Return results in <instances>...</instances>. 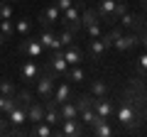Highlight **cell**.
<instances>
[{
    "mask_svg": "<svg viewBox=\"0 0 147 137\" xmlns=\"http://www.w3.org/2000/svg\"><path fill=\"white\" fill-rule=\"evenodd\" d=\"M108 34L113 39V49H118V52H130L132 47H137V34H123L120 27H113Z\"/></svg>",
    "mask_w": 147,
    "mask_h": 137,
    "instance_id": "6da1fadb",
    "label": "cell"
},
{
    "mask_svg": "<svg viewBox=\"0 0 147 137\" xmlns=\"http://www.w3.org/2000/svg\"><path fill=\"white\" fill-rule=\"evenodd\" d=\"M66 68H69V64H66V59H64L61 52H52V54H49V59L44 61V71L52 74V76H57V79H64Z\"/></svg>",
    "mask_w": 147,
    "mask_h": 137,
    "instance_id": "7a4b0ae2",
    "label": "cell"
},
{
    "mask_svg": "<svg viewBox=\"0 0 147 137\" xmlns=\"http://www.w3.org/2000/svg\"><path fill=\"white\" fill-rule=\"evenodd\" d=\"M84 7H86V0H74L71 7L61 12V20H59V25L69 27V30H74V32H79V30H76V22H79V15H81V10H84Z\"/></svg>",
    "mask_w": 147,
    "mask_h": 137,
    "instance_id": "3957f363",
    "label": "cell"
},
{
    "mask_svg": "<svg viewBox=\"0 0 147 137\" xmlns=\"http://www.w3.org/2000/svg\"><path fill=\"white\" fill-rule=\"evenodd\" d=\"M57 76H52V74H47V71H42V76L34 81V86H37V95L42 100H49L52 98V93H54V86H57Z\"/></svg>",
    "mask_w": 147,
    "mask_h": 137,
    "instance_id": "277c9868",
    "label": "cell"
},
{
    "mask_svg": "<svg viewBox=\"0 0 147 137\" xmlns=\"http://www.w3.org/2000/svg\"><path fill=\"white\" fill-rule=\"evenodd\" d=\"M20 76H22V81H25V86H30V83H34V81L42 76V66L37 64V59H30V61H25L20 66Z\"/></svg>",
    "mask_w": 147,
    "mask_h": 137,
    "instance_id": "5b68a950",
    "label": "cell"
},
{
    "mask_svg": "<svg viewBox=\"0 0 147 137\" xmlns=\"http://www.w3.org/2000/svg\"><path fill=\"white\" fill-rule=\"evenodd\" d=\"M17 49H20L22 54H27L30 59H39V56H42V52H44V47L39 44V39H37V37H25Z\"/></svg>",
    "mask_w": 147,
    "mask_h": 137,
    "instance_id": "8992f818",
    "label": "cell"
},
{
    "mask_svg": "<svg viewBox=\"0 0 147 137\" xmlns=\"http://www.w3.org/2000/svg\"><path fill=\"white\" fill-rule=\"evenodd\" d=\"M39 44H42L44 49H49V52H61V44H59L57 39V32L52 30V27H42V32H39Z\"/></svg>",
    "mask_w": 147,
    "mask_h": 137,
    "instance_id": "52a82bcc",
    "label": "cell"
},
{
    "mask_svg": "<svg viewBox=\"0 0 147 137\" xmlns=\"http://www.w3.org/2000/svg\"><path fill=\"white\" fill-rule=\"evenodd\" d=\"M93 110H96V115H98V118L110 120L113 113H115V105H113V100H110V98L100 95V98H93Z\"/></svg>",
    "mask_w": 147,
    "mask_h": 137,
    "instance_id": "ba28073f",
    "label": "cell"
},
{
    "mask_svg": "<svg viewBox=\"0 0 147 137\" xmlns=\"http://www.w3.org/2000/svg\"><path fill=\"white\" fill-rule=\"evenodd\" d=\"M59 20H61V10L57 5H47L39 12V25L42 27H54V25H59Z\"/></svg>",
    "mask_w": 147,
    "mask_h": 137,
    "instance_id": "9c48e42d",
    "label": "cell"
},
{
    "mask_svg": "<svg viewBox=\"0 0 147 137\" xmlns=\"http://www.w3.org/2000/svg\"><path fill=\"white\" fill-rule=\"evenodd\" d=\"M59 125H61V127L57 130V135H61V137H76V135H81V132H84V127H81V120H79V118L61 120Z\"/></svg>",
    "mask_w": 147,
    "mask_h": 137,
    "instance_id": "30bf717a",
    "label": "cell"
},
{
    "mask_svg": "<svg viewBox=\"0 0 147 137\" xmlns=\"http://www.w3.org/2000/svg\"><path fill=\"white\" fill-rule=\"evenodd\" d=\"M105 52H108V47L103 44V39H100V37L88 39V44H86V54H88V59H91V61H100Z\"/></svg>",
    "mask_w": 147,
    "mask_h": 137,
    "instance_id": "8fae6325",
    "label": "cell"
},
{
    "mask_svg": "<svg viewBox=\"0 0 147 137\" xmlns=\"http://www.w3.org/2000/svg\"><path fill=\"white\" fill-rule=\"evenodd\" d=\"M74 98V88L71 83H57L54 86V93H52V103H57V105H61V103H66V100Z\"/></svg>",
    "mask_w": 147,
    "mask_h": 137,
    "instance_id": "7c38bea8",
    "label": "cell"
},
{
    "mask_svg": "<svg viewBox=\"0 0 147 137\" xmlns=\"http://www.w3.org/2000/svg\"><path fill=\"white\" fill-rule=\"evenodd\" d=\"M118 22H120V25L125 27V30H132L135 34H137V32H142V30H145V25H142V15H132V12H123V15H120V20H118Z\"/></svg>",
    "mask_w": 147,
    "mask_h": 137,
    "instance_id": "4fadbf2b",
    "label": "cell"
},
{
    "mask_svg": "<svg viewBox=\"0 0 147 137\" xmlns=\"http://www.w3.org/2000/svg\"><path fill=\"white\" fill-rule=\"evenodd\" d=\"M93 22H100L98 12H96L93 7H84V10H81V15H79V22H76V30H79V32H84L86 27H91Z\"/></svg>",
    "mask_w": 147,
    "mask_h": 137,
    "instance_id": "5bb4252c",
    "label": "cell"
},
{
    "mask_svg": "<svg viewBox=\"0 0 147 137\" xmlns=\"http://www.w3.org/2000/svg\"><path fill=\"white\" fill-rule=\"evenodd\" d=\"M61 54H64V59H66L69 66H79V64L84 61V52H81L79 47H74V44H71V47H64Z\"/></svg>",
    "mask_w": 147,
    "mask_h": 137,
    "instance_id": "9a60e30c",
    "label": "cell"
},
{
    "mask_svg": "<svg viewBox=\"0 0 147 137\" xmlns=\"http://www.w3.org/2000/svg\"><path fill=\"white\" fill-rule=\"evenodd\" d=\"M96 12H98V17H103V20H108L110 25H113V12H115V0H98V7H96Z\"/></svg>",
    "mask_w": 147,
    "mask_h": 137,
    "instance_id": "2e32d148",
    "label": "cell"
},
{
    "mask_svg": "<svg viewBox=\"0 0 147 137\" xmlns=\"http://www.w3.org/2000/svg\"><path fill=\"white\" fill-rule=\"evenodd\" d=\"M44 120V103H37V100H32L30 105H27V122H39Z\"/></svg>",
    "mask_w": 147,
    "mask_h": 137,
    "instance_id": "e0dca14e",
    "label": "cell"
},
{
    "mask_svg": "<svg viewBox=\"0 0 147 137\" xmlns=\"http://www.w3.org/2000/svg\"><path fill=\"white\" fill-rule=\"evenodd\" d=\"M7 120H10V125H25L27 122V108H22L20 103H17V105L7 113Z\"/></svg>",
    "mask_w": 147,
    "mask_h": 137,
    "instance_id": "ac0fdd59",
    "label": "cell"
},
{
    "mask_svg": "<svg viewBox=\"0 0 147 137\" xmlns=\"http://www.w3.org/2000/svg\"><path fill=\"white\" fill-rule=\"evenodd\" d=\"M79 118H81V122H84V125H88V127H96L98 122H103V118L96 115L93 108H86V110H81V113H79Z\"/></svg>",
    "mask_w": 147,
    "mask_h": 137,
    "instance_id": "d6986e66",
    "label": "cell"
},
{
    "mask_svg": "<svg viewBox=\"0 0 147 137\" xmlns=\"http://www.w3.org/2000/svg\"><path fill=\"white\" fill-rule=\"evenodd\" d=\"M64 79L69 81V83H81V81H86V74L81 66H69L66 74H64Z\"/></svg>",
    "mask_w": 147,
    "mask_h": 137,
    "instance_id": "ffe728a7",
    "label": "cell"
},
{
    "mask_svg": "<svg viewBox=\"0 0 147 137\" xmlns=\"http://www.w3.org/2000/svg\"><path fill=\"white\" fill-rule=\"evenodd\" d=\"M59 115H61V120L79 118V108L74 105V100H66V103H61V105H59Z\"/></svg>",
    "mask_w": 147,
    "mask_h": 137,
    "instance_id": "44dd1931",
    "label": "cell"
},
{
    "mask_svg": "<svg viewBox=\"0 0 147 137\" xmlns=\"http://www.w3.org/2000/svg\"><path fill=\"white\" fill-rule=\"evenodd\" d=\"M76 34H79V32L69 30V27H64L61 32H57V39H59V44H61V49L64 47H71V44L76 42Z\"/></svg>",
    "mask_w": 147,
    "mask_h": 137,
    "instance_id": "7402d4cb",
    "label": "cell"
},
{
    "mask_svg": "<svg viewBox=\"0 0 147 137\" xmlns=\"http://www.w3.org/2000/svg\"><path fill=\"white\" fill-rule=\"evenodd\" d=\"M32 135H39V137H52V135H57V130H54L49 122H44V120H39V122H34V127H32Z\"/></svg>",
    "mask_w": 147,
    "mask_h": 137,
    "instance_id": "603a6c76",
    "label": "cell"
},
{
    "mask_svg": "<svg viewBox=\"0 0 147 137\" xmlns=\"http://www.w3.org/2000/svg\"><path fill=\"white\" fill-rule=\"evenodd\" d=\"M74 105L81 110H86V108H93V95L91 93H79V95H74Z\"/></svg>",
    "mask_w": 147,
    "mask_h": 137,
    "instance_id": "cb8c5ba5",
    "label": "cell"
},
{
    "mask_svg": "<svg viewBox=\"0 0 147 137\" xmlns=\"http://www.w3.org/2000/svg\"><path fill=\"white\" fill-rule=\"evenodd\" d=\"M15 105H17L15 95H3V93H0V115H7Z\"/></svg>",
    "mask_w": 147,
    "mask_h": 137,
    "instance_id": "d4e9b609",
    "label": "cell"
},
{
    "mask_svg": "<svg viewBox=\"0 0 147 137\" xmlns=\"http://www.w3.org/2000/svg\"><path fill=\"white\" fill-rule=\"evenodd\" d=\"M91 95H93V98L108 95V83H105L103 79H96V81H91Z\"/></svg>",
    "mask_w": 147,
    "mask_h": 137,
    "instance_id": "484cf974",
    "label": "cell"
},
{
    "mask_svg": "<svg viewBox=\"0 0 147 137\" xmlns=\"http://www.w3.org/2000/svg\"><path fill=\"white\" fill-rule=\"evenodd\" d=\"M32 30V20L30 17H20V20L15 22V34H22V37H27Z\"/></svg>",
    "mask_w": 147,
    "mask_h": 137,
    "instance_id": "4316f807",
    "label": "cell"
},
{
    "mask_svg": "<svg viewBox=\"0 0 147 137\" xmlns=\"http://www.w3.org/2000/svg\"><path fill=\"white\" fill-rule=\"evenodd\" d=\"M0 34L5 39H12L15 37V22L12 20H0Z\"/></svg>",
    "mask_w": 147,
    "mask_h": 137,
    "instance_id": "83f0119b",
    "label": "cell"
},
{
    "mask_svg": "<svg viewBox=\"0 0 147 137\" xmlns=\"http://www.w3.org/2000/svg\"><path fill=\"white\" fill-rule=\"evenodd\" d=\"M15 98H17V103H20L22 108H27V105L32 103V100H34V98H32V91H30V88H22V91H17V93H15Z\"/></svg>",
    "mask_w": 147,
    "mask_h": 137,
    "instance_id": "f1b7e54d",
    "label": "cell"
},
{
    "mask_svg": "<svg viewBox=\"0 0 147 137\" xmlns=\"http://www.w3.org/2000/svg\"><path fill=\"white\" fill-rule=\"evenodd\" d=\"M15 17V10H12V3L10 0H0V20H12Z\"/></svg>",
    "mask_w": 147,
    "mask_h": 137,
    "instance_id": "f546056e",
    "label": "cell"
},
{
    "mask_svg": "<svg viewBox=\"0 0 147 137\" xmlns=\"http://www.w3.org/2000/svg\"><path fill=\"white\" fill-rule=\"evenodd\" d=\"M93 132L98 137H110V135H113V127L108 125V120H103V122H98V125L93 127Z\"/></svg>",
    "mask_w": 147,
    "mask_h": 137,
    "instance_id": "4dcf8cb0",
    "label": "cell"
},
{
    "mask_svg": "<svg viewBox=\"0 0 147 137\" xmlns=\"http://www.w3.org/2000/svg\"><path fill=\"white\" fill-rule=\"evenodd\" d=\"M135 68H137V74L145 79L147 76V52H142L140 56H137V61H135Z\"/></svg>",
    "mask_w": 147,
    "mask_h": 137,
    "instance_id": "1f68e13d",
    "label": "cell"
},
{
    "mask_svg": "<svg viewBox=\"0 0 147 137\" xmlns=\"http://www.w3.org/2000/svg\"><path fill=\"white\" fill-rule=\"evenodd\" d=\"M0 93H3V95H15L17 88H15V83H12L10 79H3V81H0Z\"/></svg>",
    "mask_w": 147,
    "mask_h": 137,
    "instance_id": "d6a6232c",
    "label": "cell"
},
{
    "mask_svg": "<svg viewBox=\"0 0 147 137\" xmlns=\"http://www.w3.org/2000/svg\"><path fill=\"white\" fill-rule=\"evenodd\" d=\"M86 37L88 39H96V37H100V34H103V30H100V22H93V25L91 27H86Z\"/></svg>",
    "mask_w": 147,
    "mask_h": 137,
    "instance_id": "836d02e7",
    "label": "cell"
},
{
    "mask_svg": "<svg viewBox=\"0 0 147 137\" xmlns=\"http://www.w3.org/2000/svg\"><path fill=\"white\" fill-rule=\"evenodd\" d=\"M123 12H127V3H115V12H113V25L120 20Z\"/></svg>",
    "mask_w": 147,
    "mask_h": 137,
    "instance_id": "e575fe53",
    "label": "cell"
},
{
    "mask_svg": "<svg viewBox=\"0 0 147 137\" xmlns=\"http://www.w3.org/2000/svg\"><path fill=\"white\" fill-rule=\"evenodd\" d=\"M10 120H7V115H0V135H10Z\"/></svg>",
    "mask_w": 147,
    "mask_h": 137,
    "instance_id": "d590c367",
    "label": "cell"
},
{
    "mask_svg": "<svg viewBox=\"0 0 147 137\" xmlns=\"http://www.w3.org/2000/svg\"><path fill=\"white\" fill-rule=\"evenodd\" d=\"M137 44L142 47V52H147V30L137 32Z\"/></svg>",
    "mask_w": 147,
    "mask_h": 137,
    "instance_id": "8d00e7d4",
    "label": "cell"
},
{
    "mask_svg": "<svg viewBox=\"0 0 147 137\" xmlns=\"http://www.w3.org/2000/svg\"><path fill=\"white\" fill-rule=\"evenodd\" d=\"M71 3H74V0H54V5H57L59 7V10H69V7H71Z\"/></svg>",
    "mask_w": 147,
    "mask_h": 137,
    "instance_id": "74e56055",
    "label": "cell"
},
{
    "mask_svg": "<svg viewBox=\"0 0 147 137\" xmlns=\"http://www.w3.org/2000/svg\"><path fill=\"white\" fill-rule=\"evenodd\" d=\"M140 7H142V12H147V0H140Z\"/></svg>",
    "mask_w": 147,
    "mask_h": 137,
    "instance_id": "f35d334b",
    "label": "cell"
},
{
    "mask_svg": "<svg viewBox=\"0 0 147 137\" xmlns=\"http://www.w3.org/2000/svg\"><path fill=\"white\" fill-rule=\"evenodd\" d=\"M142 25H145V30H147V12H142Z\"/></svg>",
    "mask_w": 147,
    "mask_h": 137,
    "instance_id": "ab89813d",
    "label": "cell"
},
{
    "mask_svg": "<svg viewBox=\"0 0 147 137\" xmlns=\"http://www.w3.org/2000/svg\"><path fill=\"white\" fill-rule=\"evenodd\" d=\"M3 42H5V37H3V34H0V47H3Z\"/></svg>",
    "mask_w": 147,
    "mask_h": 137,
    "instance_id": "60d3db41",
    "label": "cell"
},
{
    "mask_svg": "<svg viewBox=\"0 0 147 137\" xmlns=\"http://www.w3.org/2000/svg\"><path fill=\"white\" fill-rule=\"evenodd\" d=\"M115 3H127V0H115Z\"/></svg>",
    "mask_w": 147,
    "mask_h": 137,
    "instance_id": "b9f144b4",
    "label": "cell"
},
{
    "mask_svg": "<svg viewBox=\"0 0 147 137\" xmlns=\"http://www.w3.org/2000/svg\"><path fill=\"white\" fill-rule=\"evenodd\" d=\"M10 3H22V0H10Z\"/></svg>",
    "mask_w": 147,
    "mask_h": 137,
    "instance_id": "7bdbcfd3",
    "label": "cell"
},
{
    "mask_svg": "<svg viewBox=\"0 0 147 137\" xmlns=\"http://www.w3.org/2000/svg\"><path fill=\"white\" fill-rule=\"evenodd\" d=\"M145 118H147V110H145Z\"/></svg>",
    "mask_w": 147,
    "mask_h": 137,
    "instance_id": "ee69618b",
    "label": "cell"
}]
</instances>
